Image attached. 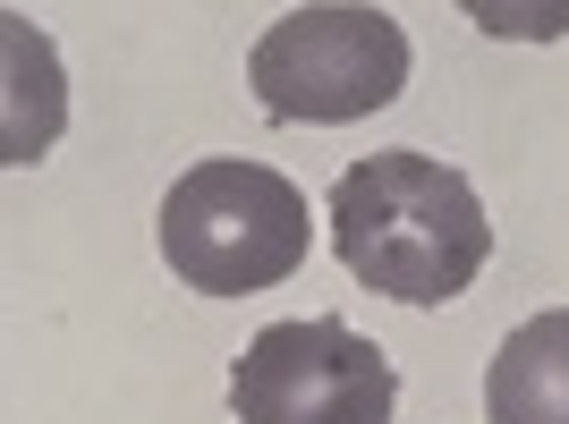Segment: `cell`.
<instances>
[{
  "instance_id": "cell-6",
  "label": "cell",
  "mask_w": 569,
  "mask_h": 424,
  "mask_svg": "<svg viewBox=\"0 0 569 424\" xmlns=\"http://www.w3.org/2000/svg\"><path fill=\"white\" fill-rule=\"evenodd\" d=\"M459 18L493 43H561L569 34V0H459Z\"/></svg>"
},
{
  "instance_id": "cell-3",
  "label": "cell",
  "mask_w": 569,
  "mask_h": 424,
  "mask_svg": "<svg viewBox=\"0 0 569 424\" xmlns=\"http://www.w3.org/2000/svg\"><path fill=\"white\" fill-rule=\"evenodd\" d=\"M417 51H408L400 18L375 0H307L256 34L247 51V85H256L263 119L289 128H349L400 102Z\"/></svg>"
},
{
  "instance_id": "cell-5",
  "label": "cell",
  "mask_w": 569,
  "mask_h": 424,
  "mask_svg": "<svg viewBox=\"0 0 569 424\" xmlns=\"http://www.w3.org/2000/svg\"><path fill=\"white\" fill-rule=\"evenodd\" d=\"M485 424H569V306L527 314L485 365Z\"/></svg>"
},
{
  "instance_id": "cell-4",
  "label": "cell",
  "mask_w": 569,
  "mask_h": 424,
  "mask_svg": "<svg viewBox=\"0 0 569 424\" xmlns=\"http://www.w3.org/2000/svg\"><path fill=\"white\" fill-rule=\"evenodd\" d=\"M238 424H391L400 416V365L382 340L349 331L340 314L263 323L230 365Z\"/></svg>"
},
{
  "instance_id": "cell-1",
  "label": "cell",
  "mask_w": 569,
  "mask_h": 424,
  "mask_svg": "<svg viewBox=\"0 0 569 424\" xmlns=\"http://www.w3.org/2000/svg\"><path fill=\"white\" fill-rule=\"evenodd\" d=\"M332 255L349 263L357 289L400 297V306H451L476 272L493 263V221L468 170L433 153H366L332 179Z\"/></svg>"
},
{
  "instance_id": "cell-2",
  "label": "cell",
  "mask_w": 569,
  "mask_h": 424,
  "mask_svg": "<svg viewBox=\"0 0 569 424\" xmlns=\"http://www.w3.org/2000/svg\"><path fill=\"white\" fill-rule=\"evenodd\" d=\"M315 246L307 195L272 162L213 153L170 179L162 195V263L196 297H256L272 281H298Z\"/></svg>"
}]
</instances>
